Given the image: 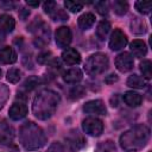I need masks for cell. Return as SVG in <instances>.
Masks as SVG:
<instances>
[{
  "label": "cell",
  "mask_w": 152,
  "mask_h": 152,
  "mask_svg": "<svg viewBox=\"0 0 152 152\" xmlns=\"http://www.w3.org/2000/svg\"><path fill=\"white\" fill-rule=\"evenodd\" d=\"M58 102L59 96L57 93L49 89L42 90L37 94V96L33 100V114L40 120H46L53 115V113L57 109Z\"/></svg>",
  "instance_id": "obj_1"
},
{
  "label": "cell",
  "mask_w": 152,
  "mask_h": 152,
  "mask_svg": "<svg viewBox=\"0 0 152 152\" xmlns=\"http://www.w3.org/2000/svg\"><path fill=\"white\" fill-rule=\"evenodd\" d=\"M150 139V128L145 125H137L120 137V145L127 152L141 150Z\"/></svg>",
  "instance_id": "obj_2"
},
{
  "label": "cell",
  "mask_w": 152,
  "mask_h": 152,
  "mask_svg": "<svg viewBox=\"0 0 152 152\" xmlns=\"http://www.w3.org/2000/svg\"><path fill=\"white\" fill-rule=\"evenodd\" d=\"M19 140L26 150H38L45 145L46 137L38 125L27 121L19 129Z\"/></svg>",
  "instance_id": "obj_3"
},
{
  "label": "cell",
  "mask_w": 152,
  "mask_h": 152,
  "mask_svg": "<svg viewBox=\"0 0 152 152\" xmlns=\"http://www.w3.org/2000/svg\"><path fill=\"white\" fill-rule=\"evenodd\" d=\"M108 57L104 53H94L91 55L84 64V70L90 76H96L104 72L108 68Z\"/></svg>",
  "instance_id": "obj_4"
},
{
  "label": "cell",
  "mask_w": 152,
  "mask_h": 152,
  "mask_svg": "<svg viewBox=\"0 0 152 152\" xmlns=\"http://www.w3.org/2000/svg\"><path fill=\"white\" fill-rule=\"evenodd\" d=\"M82 128L86 134L91 137H99L103 132V122L97 118H87L82 122Z\"/></svg>",
  "instance_id": "obj_5"
},
{
  "label": "cell",
  "mask_w": 152,
  "mask_h": 152,
  "mask_svg": "<svg viewBox=\"0 0 152 152\" xmlns=\"http://www.w3.org/2000/svg\"><path fill=\"white\" fill-rule=\"evenodd\" d=\"M127 45V36L120 30L115 28L109 38V48L113 51H119Z\"/></svg>",
  "instance_id": "obj_6"
},
{
  "label": "cell",
  "mask_w": 152,
  "mask_h": 152,
  "mask_svg": "<svg viewBox=\"0 0 152 152\" xmlns=\"http://www.w3.org/2000/svg\"><path fill=\"white\" fill-rule=\"evenodd\" d=\"M115 66L121 72H127L133 68V57L129 52H121L115 58Z\"/></svg>",
  "instance_id": "obj_7"
},
{
  "label": "cell",
  "mask_w": 152,
  "mask_h": 152,
  "mask_svg": "<svg viewBox=\"0 0 152 152\" xmlns=\"http://www.w3.org/2000/svg\"><path fill=\"white\" fill-rule=\"evenodd\" d=\"M55 38H56V44L59 48H66L71 42L72 34L68 26H61L56 30Z\"/></svg>",
  "instance_id": "obj_8"
},
{
  "label": "cell",
  "mask_w": 152,
  "mask_h": 152,
  "mask_svg": "<svg viewBox=\"0 0 152 152\" xmlns=\"http://www.w3.org/2000/svg\"><path fill=\"white\" fill-rule=\"evenodd\" d=\"M83 110L88 114H99V115H106V113H107L106 106L101 100L88 101L83 106Z\"/></svg>",
  "instance_id": "obj_9"
},
{
  "label": "cell",
  "mask_w": 152,
  "mask_h": 152,
  "mask_svg": "<svg viewBox=\"0 0 152 152\" xmlns=\"http://www.w3.org/2000/svg\"><path fill=\"white\" fill-rule=\"evenodd\" d=\"M13 138H14V131H13V128L6 121H2L0 124V144L8 145V144L12 142Z\"/></svg>",
  "instance_id": "obj_10"
},
{
  "label": "cell",
  "mask_w": 152,
  "mask_h": 152,
  "mask_svg": "<svg viewBox=\"0 0 152 152\" xmlns=\"http://www.w3.org/2000/svg\"><path fill=\"white\" fill-rule=\"evenodd\" d=\"M62 59L68 65H77L81 62V55H80V52L77 50L71 49V48H68V49H65L63 51Z\"/></svg>",
  "instance_id": "obj_11"
},
{
  "label": "cell",
  "mask_w": 152,
  "mask_h": 152,
  "mask_svg": "<svg viewBox=\"0 0 152 152\" xmlns=\"http://www.w3.org/2000/svg\"><path fill=\"white\" fill-rule=\"evenodd\" d=\"M8 114L12 120H21L27 114V107H26V104H24L21 102H19V103L15 102L11 106Z\"/></svg>",
  "instance_id": "obj_12"
},
{
  "label": "cell",
  "mask_w": 152,
  "mask_h": 152,
  "mask_svg": "<svg viewBox=\"0 0 152 152\" xmlns=\"http://www.w3.org/2000/svg\"><path fill=\"white\" fill-rule=\"evenodd\" d=\"M63 80L69 84H76L82 80V71L78 68L69 69L63 72Z\"/></svg>",
  "instance_id": "obj_13"
},
{
  "label": "cell",
  "mask_w": 152,
  "mask_h": 152,
  "mask_svg": "<svg viewBox=\"0 0 152 152\" xmlns=\"http://www.w3.org/2000/svg\"><path fill=\"white\" fill-rule=\"evenodd\" d=\"M15 61H17V53L12 48L6 46L0 50V63L1 64H13Z\"/></svg>",
  "instance_id": "obj_14"
},
{
  "label": "cell",
  "mask_w": 152,
  "mask_h": 152,
  "mask_svg": "<svg viewBox=\"0 0 152 152\" xmlns=\"http://www.w3.org/2000/svg\"><path fill=\"white\" fill-rule=\"evenodd\" d=\"M66 141H68V145H69V147L71 148V151L80 150V148L83 147V145L86 144L83 137L80 135L77 131H76V132H71V134L66 138Z\"/></svg>",
  "instance_id": "obj_15"
},
{
  "label": "cell",
  "mask_w": 152,
  "mask_h": 152,
  "mask_svg": "<svg viewBox=\"0 0 152 152\" xmlns=\"http://www.w3.org/2000/svg\"><path fill=\"white\" fill-rule=\"evenodd\" d=\"M15 27V20L10 14H2L0 15V31L5 33H10Z\"/></svg>",
  "instance_id": "obj_16"
},
{
  "label": "cell",
  "mask_w": 152,
  "mask_h": 152,
  "mask_svg": "<svg viewBox=\"0 0 152 152\" xmlns=\"http://www.w3.org/2000/svg\"><path fill=\"white\" fill-rule=\"evenodd\" d=\"M131 52L133 53L134 57H138V58L144 57L147 53V46L142 40L135 39V40H133L131 43Z\"/></svg>",
  "instance_id": "obj_17"
},
{
  "label": "cell",
  "mask_w": 152,
  "mask_h": 152,
  "mask_svg": "<svg viewBox=\"0 0 152 152\" xmlns=\"http://www.w3.org/2000/svg\"><path fill=\"white\" fill-rule=\"evenodd\" d=\"M124 101H125V103H126L127 106H129V107H138V106L141 104L142 96H141L139 93L131 90V91H126V93L124 94Z\"/></svg>",
  "instance_id": "obj_18"
},
{
  "label": "cell",
  "mask_w": 152,
  "mask_h": 152,
  "mask_svg": "<svg viewBox=\"0 0 152 152\" xmlns=\"http://www.w3.org/2000/svg\"><path fill=\"white\" fill-rule=\"evenodd\" d=\"M94 23H95V15L93 13H84L78 18V26L83 31L89 30L94 25Z\"/></svg>",
  "instance_id": "obj_19"
},
{
  "label": "cell",
  "mask_w": 152,
  "mask_h": 152,
  "mask_svg": "<svg viewBox=\"0 0 152 152\" xmlns=\"http://www.w3.org/2000/svg\"><path fill=\"white\" fill-rule=\"evenodd\" d=\"M146 28H147L146 24H145V21L142 19L137 18V17L132 19V21H131V30H132L133 33H135V34H144L146 32Z\"/></svg>",
  "instance_id": "obj_20"
},
{
  "label": "cell",
  "mask_w": 152,
  "mask_h": 152,
  "mask_svg": "<svg viewBox=\"0 0 152 152\" xmlns=\"http://www.w3.org/2000/svg\"><path fill=\"white\" fill-rule=\"evenodd\" d=\"M127 86L131 88H134V89H141L146 86V82L142 77H140L138 75H131L127 78Z\"/></svg>",
  "instance_id": "obj_21"
},
{
  "label": "cell",
  "mask_w": 152,
  "mask_h": 152,
  "mask_svg": "<svg viewBox=\"0 0 152 152\" xmlns=\"http://www.w3.org/2000/svg\"><path fill=\"white\" fill-rule=\"evenodd\" d=\"M110 31V23L107 21V20H102L99 25H97V28H96V36L100 38V39H104L107 37V34L109 33Z\"/></svg>",
  "instance_id": "obj_22"
},
{
  "label": "cell",
  "mask_w": 152,
  "mask_h": 152,
  "mask_svg": "<svg viewBox=\"0 0 152 152\" xmlns=\"http://www.w3.org/2000/svg\"><path fill=\"white\" fill-rule=\"evenodd\" d=\"M112 6H113L114 12L118 15H124L128 11V4L126 1H122V0H115V1H113Z\"/></svg>",
  "instance_id": "obj_23"
},
{
  "label": "cell",
  "mask_w": 152,
  "mask_h": 152,
  "mask_svg": "<svg viewBox=\"0 0 152 152\" xmlns=\"http://www.w3.org/2000/svg\"><path fill=\"white\" fill-rule=\"evenodd\" d=\"M140 71L145 78L150 80L152 77V63L150 59H144L140 63Z\"/></svg>",
  "instance_id": "obj_24"
},
{
  "label": "cell",
  "mask_w": 152,
  "mask_h": 152,
  "mask_svg": "<svg viewBox=\"0 0 152 152\" xmlns=\"http://www.w3.org/2000/svg\"><path fill=\"white\" fill-rule=\"evenodd\" d=\"M84 93H86L84 87H82V86H75V87H72L69 90V99H71V100H78V99H81L84 95Z\"/></svg>",
  "instance_id": "obj_25"
},
{
  "label": "cell",
  "mask_w": 152,
  "mask_h": 152,
  "mask_svg": "<svg viewBox=\"0 0 152 152\" xmlns=\"http://www.w3.org/2000/svg\"><path fill=\"white\" fill-rule=\"evenodd\" d=\"M42 82H43V80H42L40 77L31 76V77H28V78L24 82V88L27 89V90H32V89H34L36 87H38Z\"/></svg>",
  "instance_id": "obj_26"
},
{
  "label": "cell",
  "mask_w": 152,
  "mask_h": 152,
  "mask_svg": "<svg viewBox=\"0 0 152 152\" xmlns=\"http://www.w3.org/2000/svg\"><path fill=\"white\" fill-rule=\"evenodd\" d=\"M21 78V71L18 68H11L7 71V81L11 83H17Z\"/></svg>",
  "instance_id": "obj_27"
},
{
  "label": "cell",
  "mask_w": 152,
  "mask_h": 152,
  "mask_svg": "<svg viewBox=\"0 0 152 152\" xmlns=\"http://www.w3.org/2000/svg\"><path fill=\"white\" fill-rule=\"evenodd\" d=\"M152 7V2L151 1H137L135 2V8L138 10L139 13L141 14H147L150 13Z\"/></svg>",
  "instance_id": "obj_28"
},
{
  "label": "cell",
  "mask_w": 152,
  "mask_h": 152,
  "mask_svg": "<svg viewBox=\"0 0 152 152\" xmlns=\"http://www.w3.org/2000/svg\"><path fill=\"white\" fill-rule=\"evenodd\" d=\"M51 15V18L53 19V20H59V21H65V20H68V14H66V12L64 11V10H62V8H59L58 6L56 7V10L50 14Z\"/></svg>",
  "instance_id": "obj_29"
},
{
  "label": "cell",
  "mask_w": 152,
  "mask_h": 152,
  "mask_svg": "<svg viewBox=\"0 0 152 152\" xmlns=\"http://www.w3.org/2000/svg\"><path fill=\"white\" fill-rule=\"evenodd\" d=\"M64 6L66 10H69L70 12L72 13H76V12H80L83 7V4L82 2H77V1H70V0H65L64 1Z\"/></svg>",
  "instance_id": "obj_30"
},
{
  "label": "cell",
  "mask_w": 152,
  "mask_h": 152,
  "mask_svg": "<svg viewBox=\"0 0 152 152\" xmlns=\"http://www.w3.org/2000/svg\"><path fill=\"white\" fill-rule=\"evenodd\" d=\"M95 7L97 10V12L101 15H107L108 14V5L106 1H99L95 4Z\"/></svg>",
  "instance_id": "obj_31"
},
{
  "label": "cell",
  "mask_w": 152,
  "mask_h": 152,
  "mask_svg": "<svg viewBox=\"0 0 152 152\" xmlns=\"http://www.w3.org/2000/svg\"><path fill=\"white\" fill-rule=\"evenodd\" d=\"M114 148H115V146L113 145V142L110 140H108V141L102 142L99 146V152H112Z\"/></svg>",
  "instance_id": "obj_32"
},
{
  "label": "cell",
  "mask_w": 152,
  "mask_h": 152,
  "mask_svg": "<svg viewBox=\"0 0 152 152\" xmlns=\"http://www.w3.org/2000/svg\"><path fill=\"white\" fill-rule=\"evenodd\" d=\"M46 152H65V148H64V146L61 142L55 141V142H52L49 146V148H48Z\"/></svg>",
  "instance_id": "obj_33"
},
{
  "label": "cell",
  "mask_w": 152,
  "mask_h": 152,
  "mask_svg": "<svg viewBox=\"0 0 152 152\" xmlns=\"http://www.w3.org/2000/svg\"><path fill=\"white\" fill-rule=\"evenodd\" d=\"M44 11L48 13V14H51L55 10H56V7H57V4L55 2V1H46V2H44Z\"/></svg>",
  "instance_id": "obj_34"
},
{
  "label": "cell",
  "mask_w": 152,
  "mask_h": 152,
  "mask_svg": "<svg viewBox=\"0 0 152 152\" xmlns=\"http://www.w3.org/2000/svg\"><path fill=\"white\" fill-rule=\"evenodd\" d=\"M50 56H51V52H50V51H44V52H42V53L38 55L37 61H38V63H40V64L48 63V61L50 59Z\"/></svg>",
  "instance_id": "obj_35"
},
{
  "label": "cell",
  "mask_w": 152,
  "mask_h": 152,
  "mask_svg": "<svg viewBox=\"0 0 152 152\" xmlns=\"http://www.w3.org/2000/svg\"><path fill=\"white\" fill-rule=\"evenodd\" d=\"M0 7L4 10H13L15 7V4L13 1H0Z\"/></svg>",
  "instance_id": "obj_36"
},
{
  "label": "cell",
  "mask_w": 152,
  "mask_h": 152,
  "mask_svg": "<svg viewBox=\"0 0 152 152\" xmlns=\"http://www.w3.org/2000/svg\"><path fill=\"white\" fill-rule=\"evenodd\" d=\"M28 15H30V11H28V10H26V8H21V10L19 11V17L21 18V20H25Z\"/></svg>",
  "instance_id": "obj_37"
},
{
  "label": "cell",
  "mask_w": 152,
  "mask_h": 152,
  "mask_svg": "<svg viewBox=\"0 0 152 152\" xmlns=\"http://www.w3.org/2000/svg\"><path fill=\"white\" fill-rule=\"evenodd\" d=\"M119 78H118V76L116 75H109V76H107L106 77V80H104V82L106 83H108V84H112V83H114V82H116Z\"/></svg>",
  "instance_id": "obj_38"
},
{
  "label": "cell",
  "mask_w": 152,
  "mask_h": 152,
  "mask_svg": "<svg viewBox=\"0 0 152 152\" xmlns=\"http://www.w3.org/2000/svg\"><path fill=\"white\" fill-rule=\"evenodd\" d=\"M110 103H112L113 107H116L118 106V95H113L110 97Z\"/></svg>",
  "instance_id": "obj_39"
},
{
  "label": "cell",
  "mask_w": 152,
  "mask_h": 152,
  "mask_svg": "<svg viewBox=\"0 0 152 152\" xmlns=\"http://www.w3.org/2000/svg\"><path fill=\"white\" fill-rule=\"evenodd\" d=\"M26 4L28 6H32V7H38L39 6V1H32V0H27Z\"/></svg>",
  "instance_id": "obj_40"
},
{
  "label": "cell",
  "mask_w": 152,
  "mask_h": 152,
  "mask_svg": "<svg viewBox=\"0 0 152 152\" xmlns=\"http://www.w3.org/2000/svg\"><path fill=\"white\" fill-rule=\"evenodd\" d=\"M1 74H2V71H1V69H0V77H1Z\"/></svg>",
  "instance_id": "obj_41"
}]
</instances>
